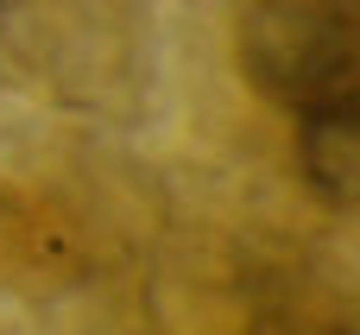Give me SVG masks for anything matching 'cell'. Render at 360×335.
<instances>
[{"mask_svg":"<svg viewBox=\"0 0 360 335\" xmlns=\"http://www.w3.org/2000/svg\"><path fill=\"white\" fill-rule=\"evenodd\" d=\"M304 171L323 196L360 203V95H329L304 120Z\"/></svg>","mask_w":360,"mask_h":335,"instance_id":"cell-1","label":"cell"}]
</instances>
